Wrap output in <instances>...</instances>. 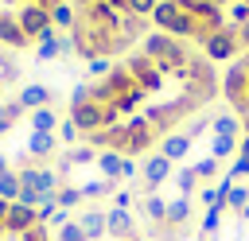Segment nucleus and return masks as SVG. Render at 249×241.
Here are the masks:
<instances>
[{
	"instance_id": "nucleus-1",
	"label": "nucleus",
	"mask_w": 249,
	"mask_h": 241,
	"mask_svg": "<svg viewBox=\"0 0 249 241\" xmlns=\"http://www.w3.org/2000/svg\"><path fill=\"white\" fill-rule=\"evenodd\" d=\"M0 241H51V229L39 218V210L8 202V214L0 218Z\"/></svg>"
},
{
	"instance_id": "nucleus-2",
	"label": "nucleus",
	"mask_w": 249,
	"mask_h": 241,
	"mask_svg": "<svg viewBox=\"0 0 249 241\" xmlns=\"http://www.w3.org/2000/svg\"><path fill=\"white\" fill-rule=\"evenodd\" d=\"M144 54L160 66V74H171V78H183V70H187V47L179 43V39H171V35H160V31H152V35H144Z\"/></svg>"
},
{
	"instance_id": "nucleus-3",
	"label": "nucleus",
	"mask_w": 249,
	"mask_h": 241,
	"mask_svg": "<svg viewBox=\"0 0 249 241\" xmlns=\"http://www.w3.org/2000/svg\"><path fill=\"white\" fill-rule=\"evenodd\" d=\"M222 93H226V101L233 105V117H237V120H241V117H249V66H245L241 58L226 70Z\"/></svg>"
},
{
	"instance_id": "nucleus-4",
	"label": "nucleus",
	"mask_w": 249,
	"mask_h": 241,
	"mask_svg": "<svg viewBox=\"0 0 249 241\" xmlns=\"http://www.w3.org/2000/svg\"><path fill=\"white\" fill-rule=\"evenodd\" d=\"M19 27H23V35L27 39H43V35H54V23H51V8H43V4H23L19 8Z\"/></svg>"
},
{
	"instance_id": "nucleus-5",
	"label": "nucleus",
	"mask_w": 249,
	"mask_h": 241,
	"mask_svg": "<svg viewBox=\"0 0 249 241\" xmlns=\"http://www.w3.org/2000/svg\"><path fill=\"white\" fill-rule=\"evenodd\" d=\"M202 54H206L210 62L241 54V47H237V31H233V27H218V31H210V35L202 39Z\"/></svg>"
},
{
	"instance_id": "nucleus-6",
	"label": "nucleus",
	"mask_w": 249,
	"mask_h": 241,
	"mask_svg": "<svg viewBox=\"0 0 249 241\" xmlns=\"http://www.w3.org/2000/svg\"><path fill=\"white\" fill-rule=\"evenodd\" d=\"M140 175H144V190H140V194H152L160 183H167V179H171V159L156 152V155H148V159H144Z\"/></svg>"
},
{
	"instance_id": "nucleus-7",
	"label": "nucleus",
	"mask_w": 249,
	"mask_h": 241,
	"mask_svg": "<svg viewBox=\"0 0 249 241\" xmlns=\"http://www.w3.org/2000/svg\"><path fill=\"white\" fill-rule=\"evenodd\" d=\"M0 43H4V47H16V51L31 47V39L23 35V27H19V19H16L12 12H0Z\"/></svg>"
},
{
	"instance_id": "nucleus-8",
	"label": "nucleus",
	"mask_w": 249,
	"mask_h": 241,
	"mask_svg": "<svg viewBox=\"0 0 249 241\" xmlns=\"http://www.w3.org/2000/svg\"><path fill=\"white\" fill-rule=\"evenodd\" d=\"M27 113H35V109H43V105H51V89L47 86H39V82H31V86H23L19 89V97H16Z\"/></svg>"
},
{
	"instance_id": "nucleus-9",
	"label": "nucleus",
	"mask_w": 249,
	"mask_h": 241,
	"mask_svg": "<svg viewBox=\"0 0 249 241\" xmlns=\"http://www.w3.org/2000/svg\"><path fill=\"white\" fill-rule=\"evenodd\" d=\"M191 144H195V140H191L187 132H171V136L160 140V155H167V159L175 163V159H183V155L191 152Z\"/></svg>"
},
{
	"instance_id": "nucleus-10",
	"label": "nucleus",
	"mask_w": 249,
	"mask_h": 241,
	"mask_svg": "<svg viewBox=\"0 0 249 241\" xmlns=\"http://www.w3.org/2000/svg\"><path fill=\"white\" fill-rule=\"evenodd\" d=\"M54 132H31L27 136V155L31 159H51V152H54Z\"/></svg>"
},
{
	"instance_id": "nucleus-11",
	"label": "nucleus",
	"mask_w": 249,
	"mask_h": 241,
	"mask_svg": "<svg viewBox=\"0 0 249 241\" xmlns=\"http://www.w3.org/2000/svg\"><path fill=\"white\" fill-rule=\"evenodd\" d=\"M179 12H183V8H179V0H160V4H156V12H152V23H156L160 31H171V23L179 19Z\"/></svg>"
},
{
	"instance_id": "nucleus-12",
	"label": "nucleus",
	"mask_w": 249,
	"mask_h": 241,
	"mask_svg": "<svg viewBox=\"0 0 249 241\" xmlns=\"http://www.w3.org/2000/svg\"><path fill=\"white\" fill-rule=\"evenodd\" d=\"M210 132H214V136H233V140L245 136V132H241V120H237L233 113H218V117L210 120Z\"/></svg>"
},
{
	"instance_id": "nucleus-13",
	"label": "nucleus",
	"mask_w": 249,
	"mask_h": 241,
	"mask_svg": "<svg viewBox=\"0 0 249 241\" xmlns=\"http://www.w3.org/2000/svg\"><path fill=\"white\" fill-rule=\"evenodd\" d=\"M51 23H54V27H70V31H74V23H78V16H74V4H66V0L51 4Z\"/></svg>"
},
{
	"instance_id": "nucleus-14",
	"label": "nucleus",
	"mask_w": 249,
	"mask_h": 241,
	"mask_svg": "<svg viewBox=\"0 0 249 241\" xmlns=\"http://www.w3.org/2000/svg\"><path fill=\"white\" fill-rule=\"evenodd\" d=\"M51 128H58V117H54V109H51V105L35 109V113H31V132H51Z\"/></svg>"
},
{
	"instance_id": "nucleus-15",
	"label": "nucleus",
	"mask_w": 249,
	"mask_h": 241,
	"mask_svg": "<svg viewBox=\"0 0 249 241\" xmlns=\"http://www.w3.org/2000/svg\"><path fill=\"white\" fill-rule=\"evenodd\" d=\"M62 51H58V35H43L39 43H35V58L39 62H47V58H58Z\"/></svg>"
},
{
	"instance_id": "nucleus-16",
	"label": "nucleus",
	"mask_w": 249,
	"mask_h": 241,
	"mask_svg": "<svg viewBox=\"0 0 249 241\" xmlns=\"http://www.w3.org/2000/svg\"><path fill=\"white\" fill-rule=\"evenodd\" d=\"M175 187H179V194H183V198H191V190H198V175H195V167L175 171Z\"/></svg>"
},
{
	"instance_id": "nucleus-17",
	"label": "nucleus",
	"mask_w": 249,
	"mask_h": 241,
	"mask_svg": "<svg viewBox=\"0 0 249 241\" xmlns=\"http://www.w3.org/2000/svg\"><path fill=\"white\" fill-rule=\"evenodd\" d=\"M86 70H89V78H93V82H101V78H109V74H113V62H109L105 54H97V58H89V66H86Z\"/></svg>"
},
{
	"instance_id": "nucleus-18",
	"label": "nucleus",
	"mask_w": 249,
	"mask_h": 241,
	"mask_svg": "<svg viewBox=\"0 0 249 241\" xmlns=\"http://www.w3.org/2000/svg\"><path fill=\"white\" fill-rule=\"evenodd\" d=\"M210 152H214V159H226V155H233V152H237V140H233V136H214Z\"/></svg>"
},
{
	"instance_id": "nucleus-19",
	"label": "nucleus",
	"mask_w": 249,
	"mask_h": 241,
	"mask_svg": "<svg viewBox=\"0 0 249 241\" xmlns=\"http://www.w3.org/2000/svg\"><path fill=\"white\" fill-rule=\"evenodd\" d=\"M195 167V175H198V183H206V179H214L218 175V159L210 155V159H198V163H191Z\"/></svg>"
},
{
	"instance_id": "nucleus-20",
	"label": "nucleus",
	"mask_w": 249,
	"mask_h": 241,
	"mask_svg": "<svg viewBox=\"0 0 249 241\" xmlns=\"http://www.w3.org/2000/svg\"><path fill=\"white\" fill-rule=\"evenodd\" d=\"M89 101V82H78L74 89H70V109H78V105H86Z\"/></svg>"
},
{
	"instance_id": "nucleus-21",
	"label": "nucleus",
	"mask_w": 249,
	"mask_h": 241,
	"mask_svg": "<svg viewBox=\"0 0 249 241\" xmlns=\"http://www.w3.org/2000/svg\"><path fill=\"white\" fill-rule=\"evenodd\" d=\"M58 140H62V144H78V140H82V136H78V128H74V120H70V117H66V120H62V124H58Z\"/></svg>"
},
{
	"instance_id": "nucleus-22",
	"label": "nucleus",
	"mask_w": 249,
	"mask_h": 241,
	"mask_svg": "<svg viewBox=\"0 0 249 241\" xmlns=\"http://www.w3.org/2000/svg\"><path fill=\"white\" fill-rule=\"evenodd\" d=\"M0 66H4V70H0V82H4V86L19 82V66H16V62H0Z\"/></svg>"
},
{
	"instance_id": "nucleus-23",
	"label": "nucleus",
	"mask_w": 249,
	"mask_h": 241,
	"mask_svg": "<svg viewBox=\"0 0 249 241\" xmlns=\"http://www.w3.org/2000/svg\"><path fill=\"white\" fill-rule=\"evenodd\" d=\"M233 31H237V47H241V51H249V19H245V23H237Z\"/></svg>"
},
{
	"instance_id": "nucleus-24",
	"label": "nucleus",
	"mask_w": 249,
	"mask_h": 241,
	"mask_svg": "<svg viewBox=\"0 0 249 241\" xmlns=\"http://www.w3.org/2000/svg\"><path fill=\"white\" fill-rule=\"evenodd\" d=\"M8 128H16V124H8V120H4V117H0V140H4V136H8Z\"/></svg>"
},
{
	"instance_id": "nucleus-25",
	"label": "nucleus",
	"mask_w": 249,
	"mask_h": 241,
	"mask_svg": "<svg viewBox=\"0 0 249 241\" xmlns=\"http://www.w3.org/2000/svg\"><path fill=\"white\" fill-rule=\"evenodd\" d=\"M241 62H245V66H249V51H241Z\"/></svg>"
},
{
	"instance_id": "nucleus-26",
	"label": "nucleus",
	"mask_w": 249,
	"mask_h": 241,
	"mask_svg": "<svg viewBox=\"0 0 249 241\" xmlns=\"http://www.w3.org/2000/svg\"><path fill=\"white\" fill-rule=\"evenodd\" d=\"M241 214H245V218H249V202H245V210H241Z\"/></svg>"
},
{
	"instance_id": "nucleus-27",
	"label": "nucleus",
	"mask_w": 249,
	"mask_h": 241,
	"mask_svg": "<svg viewBox=\"0 0 249 241\" xmlns=\"http://www.w3.org/2000/svg\"><path fill=\"white\" fill-rule=\"evenodd\" d=\"M0 89H4V82H0Z\"/></svg>"
},
{
	"instance_id": "nucleus-28",
	"label": "nucleus",
	"mask_w": 249,
	"mask_h": 241,
	"mask_svg": "<svg viewBox=\"0 0 249 241\" xmlns=\"http://www.w3.org/2000/svg\"><path fill=\"white\" fill-rule=\"evenodd\" d=\"M214 4H218V0H214Z\"/></svg>"
}]
</instances>
